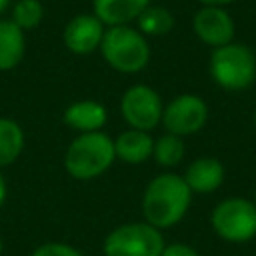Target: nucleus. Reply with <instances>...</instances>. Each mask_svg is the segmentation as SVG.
I'll return each mask as SVG.
<instances>
[{
  "label": "nucleus",
  "instance_id": "nucleus-4",
  "mask_svg": "<svg viewBox=\"0 0 256 256\" xmlns=\"http://www.w3.org/2000/svg\"><path fill=\"white\" fill-rule=\"evenodd\" d=\"M210 76L224 90H244L256 80V54L238 42L214 48L210 54Z\"/></svg>",
  "mask_w": 256,
  "mask_h": 256
},
{
  "label": "nucleus",
  "instance_id": "nucleus-16",
  "mask_svg": "<svg viewBox=\"0 0 256 256\" xmlns=\"http://www.w3.org/2000/svg\"><path fill=\"white\" fill-rule=\"evenodd\" d=\"M24 148V132L12 118H0V168L18 160Z\"/></svg>",
  "mask_w": 256,
  "mask_h": 256
},
{
  "label": "nucleus",
  "instance_id": "nucleus-24",
  "mask_svg": "<svg viewBox=\"0 0 256 256\" xmlns=\"http://www.w3.org/2000/svg\"><path fill=\"white\" fill-rule=\"evenodd\" d=\"M8 4H10V0H0V14H2V12L8 8Z\"/></svg>",
  "mask_w": 256,
  "mask_h": 256
},
{
  "label": "nucleus",
  "instance_id": "nucleus-13",
  "mask_svg": "<svg viewBox=\"0 0 256 256\" xmlns=\"http://www.w3.org/2000/svg\"><path fill=\"white\" fill-rule=\"evenodd\" d=\"M106 120H108V112L96 100H78V102H72L66 108V112H64V122L72 130H76L78 134L98 132L100 128H104Z\"/></svg>",
  "mask_w": 256,
  "mask_h": 256
},
{
  "label": "nucleus",
  "instance_id": "nucleus-18",
  "mask_svg": "<svg viewBox=\"0 0 256 256\" xmlns=\"http://www.w3.org/2000/svg\"><path fill=\"white\" fill-rule=\"evenodd\" d=\"M186 154V148H184V140L176 134H164L160 136L158 140H154V150H152V156L154 160L164 166V168H172V166H178L182 162Z\"/></svg>",
  "mask_w": 256,
  "mask_h": 256
},
{
  "label": "nucleus",
  "instance_id": "nucleus-12",
  "mask_svg": "<svg viewBox=\"0 0 256 256\" xmlns=\"http://www.w3.org/2000/svg\"><path fill=\"white\" fill-rule=\"evenodd\" d=\"M150 0H92L94 16L104 26H126L136 22Z\"/></svg>",
  "mask_w": 256,
  "mask_h": 256
},
{
  "label": "nucleus",
  "instance_id": "nucleus-8",
  "mask_svg": "<svg viewBox=\"0 0 256 256\" xmlns=\"http://www.w3.org/2000/svg\"><path fill=\"white\" fill-rule=\"evenodd\" d=\"M208 120V106L196 94H180L164 106L162 124L168 134H176L180 138L196 134L204 128Z\"/></svg>",
  "mask_w": 256,
  "mask_h": 256
},
{
  "label": "nucleus",
  "instance_id": "nucleus-6",
  "mask_svg": "<svg viewBox=\"0 0 256 256\" xmlns=\"http://www.w3.org/2000/svg\"><path fill=\"white\" fill-rule=\"evenodd\" d=\"M210 224L226 242H248L256 236V204L246 198H226L212 210Z\"/></svg>",
  "mask_w": 256,
  "mask_h": 256
},
{
  "label": "nucleus",
  "instance_id": "nucleus-11",
  "mask_svg": "<svg viewBox=\"0 0 256 256\" xmlns=\"http://www.w3.org/2000/svg\"><path fill=\"white\" fill-rule=\"evenodd\" d=\"M192 194H210L224 182V166L218 158L202 156L196 158L192 164H188L186 174L182 176Z\"/></svg>",
  "mask_w": 256,
  "mask_h": 256
},
{
  "label": "nucleus",
  "instance_id": "nucleus-19",
  "mask_svg": "<svg viewBox=\"0 0 256 256\" xmlns=\"http://www.w3.org/2000/svg\"><path fill=\"white\" fill-rule=\"evenodd\" d=\"M42 18H44V6L40 0H18L12 6V20L24 32L38 28Z\"/></svg>",
  "mask_w": 256,
  "mask_h": 256
},
{
  "label": "nucleus",
  "instance_id": "nucleus-25",
  "mask_svg": "<svg viewBox=\"0 0 256 256\" xmlns=\"http://www.w3.org/2000/svg\"><path fill=\"white\" fill-rule=\"evenodd\" d=\"M0 254H2V238H0Z\"/></svg>",
  "mask_w": 256,
  "mask_h": 256
},
{
  "label": "nucleus",
  "instance_id": "nucleus-26",
  "mask_svg": "<svg viewBox=\"0 0 256 256\" xmlns=\"http://www.w3.org/2000/svg\"><path fill=\"white\" fill-rule=\"evenodd\" d=\"M254 124H256V110H254Z\"/></svg>",
  "mask_w": 256,
  "mask_h": 256
},
{
  "label": "nucleus",
  "instance_id": "nucleus-27",
  "mask_svg": "<svg viewBox=\"0 0 256 256\" xmlns=\"http://www.w3.org/2000/svg\"><path fill=\"white\" fill-rule=\"evenodd\" d=\"M254 204H256V198H254Z\"/></svg>",
  "mask_w": 256,
  "mask_h": 256
},
{
  "label": "nucleus",
  "instance_id": "nucleus-21",
  "mask_svg": "<svg viewBox=\"0 0 256 256\" xmlns=\"http://www.w3.org/2000/svg\"><path fill=\"white\" fill-rule=\"evenodd\" d=\"M160 256H200V254H198V250H194L188 244L174 242V244H166Z\"/></svg>",
  "mask_w": 256,
  "mask_h": 256
},
{
  "label": "nucleus",
  "instance_id": "nucleus-9",
  "mask_svg": "<svg viewBox=\"0 0 256 256\" xmlns=\"http://www.w3.org/2000/svg\"><path fill=\"white\" fill-rule=\"evenodd\" d=\"M192 30L206 46L212 48L234 42L236 34L232 16L220 6H202L192 18Z\"/></svg>",
  "mask_w": 256,
  "mask_h": 256
},
{
  "label": "nucleus",
  "instance_id": "nucleus-22",
  "mask_svg": "<svg viewBox=\"0 0 256 256\" xmlns=\"http://www.w3.org/2000/svg\"><path fill=\"white\" fill-rule=\"evenodd\" d=\"M202 6H220V8H224V6H228V4H232V2H236V0H198Z\"/></svg>",
  "mask_w": 256,
  "mask_h": 256
},
{
  "label": "nucleus",
  "instance_id": "nucleus-5",
  "mask_svg": "<svg viewBox=\"0 0 256 256\" xmlns=\"http://www.w3.org/2000/svg\"><path fill=\"white\" fill-rule=\"evenodd\" d=\"M164 246L162 230L148 222H128L104 238L102 252L104 256H160Z\"/></svg>",
  "mask_w": 256,
  "mask_h": 256
},
{
  "label": "nucleus",
  "instance_id": "nucleus-14",
  "mask_svg": "<svg viewBox=\"0 0 256 256\" xmlns=\"http://www.w3.org/2000/svg\"><path fill=\"white\" fill-rule=\"evenodd\" d=\"M154 140L148 132L128 128L120 132L114 140V154L126 164H142L152 156Z\"/></svg>",
  "mask_w": 256,
  "mask_h": 256
},
{
  "label": "nucleus",
  "instance_id": "nucleus-15",
  "mask_svg": "<svg viewBox=\"0 0 256 256\" xmlns=\"http://www.w3.org/2000/svg\"><path fill=\"white\" fill-rule=\"evenodd\" d=\"M26 52L24 30L14 20H0V72L16 68Z\"/></svg>",
  "mask_w": 256,
  "mask_h": 256
},
{
  "label": "nucleus",
  "instance_id": "nucleus-7",
  "mask_svg": "<svg viewBox=\"0 0 256 256\" xmlns=\"http://www.w3.org/2000/svg\"><path fill=\"white\" fill-rule=\"evenodd\" d=\"M162 112L164 104L160 94L146 84H134L122 94L120 114L130 128L148 132L162 122Z\"/></svg>",
  "mask_w": 256,
  "mask_h": 256
},
{
  "label": "nucleus",
  "instance_id": "nucleus-3",
  "mask_svg": "<svg viewBox=\"0 0 256 256\" xmlns=\"http://www.w3.org/2000/svg\"><path fill=\"white\" fill-rule=\"evenodd\" d=\"M100 54L110 68L122 74H136L150 60L146 36L132 26H108L100 42Z\"/></svg>",
  "mask_w": 256,
  "mask_h": 256
},
{
  "label": "nucleus",
  "instance_id": "nucleus-23",
  "mask_svg": "<svg viewBox=\"0 0 256 256\" xmlns=\"http://www.w3.org/2000/svg\"><path fill=\"white\" fill-rule=\"evenodd\" d=\"M6 194H8L6 180H4V176L0 174V208H2V206H4V202H6Z\"/></svg>",
  "mask_w": 256,
  "mask_h": 256
},
{
  "label": "nucleus",
  "instance_id": "nucleus-10",
  "mask_svg": "<svg viewBox=\"0 0 256 256\" xmlns=\"http://www.w3.org/2000/svg\"><path fill=\"white\" fill-rule=\"evenodd\" d=\"M104 30V24L94 14H78L66 24L62 40L70 52L86 56L100 48Z\"/></svg>",
  "mask_w": 256,
  "mask_h": 256
},
{
  "label": "nucleus",
  "instance_id": "nucleus-1",
  "mask_svg": "<svg viewBox=\"0 0 256 256\" xmlns=\"http://www.w3.org/2000/svg\"><path fill=\"white\" fill-rule=\"evenodd\" d=\"M192 190L182 176L166 172L154 176L142 196V214L148 224L158 230L172 228L188 212Z\"/></svg>",
  "mask_w": 256,
  "mask_h": 256
},
{
  "label": "nucleus",
  "instance_id": "nucleus-2",
  "mask_svg": "<svg viewBox=\"0 0 256 256\" xmlns=\"http://www.w3.org/2000/svg\"><path fill=\"white\" fill-rule=\"evenodd\" d=\"M114 160V140L98 130L78 134L68 144L64 154V168L76 180H94L102 176Z\"/></svg>",
  "mask_w": 256,
  "mask_h": 256
},
{
  "label": "nucleus",
  "instance_id": "nucleus-17",
  "mask_svg": "<svg viewBox=\"0 0 256 256\" xmlns=\"http://www.w3.org/2000/svg\"><path fill=\"white\" fill-rule=\"evenodd\" d=\"M136 24L144 36H164L174 28V16L168 8L150 4L136 18Z\"/></svg>",
  "mask_w": 256,
  "mask_h": 256
},
{
  "label": "nucleus",
  "instance_id": "nucleus-20",
  "mask_svg": "<svg viewBox=\"0 0 256 256\" xmlns=\"http://www.w3.org/2000/svg\"><path fill=\"white\" fill-rule=\"evenodd\" d=\"M30 256H84V254L64 242H46L40 244Z\"/></svg>",
  "mask_w": 256,
  "mask_h": 256
}]
</instances>
